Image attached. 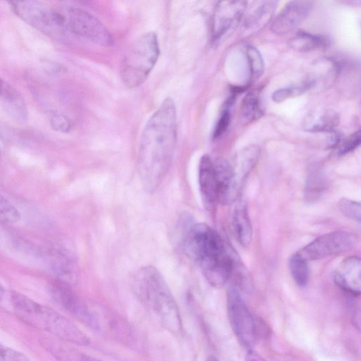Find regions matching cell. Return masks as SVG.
Returning <instances> with one entry per match:
<instances>
[{
	"mask_svg": "<svg viewBox=\"0 0 361 361\" xmlns=\"http://www.w3.org/2000/svg\"><path fill=\"white\" fill-rule=\"evenodd\" d=\"M176 139V106L173 99L166 98L147 121L140 139L138 171L148 192L154 191L167 173Z\"/></svg>",
	"mask_w": 361,
	"mask_h": 361,
	"instance_id": "obj_1",
	"label": "cell"
},
{
	"mask_svg": "<svg viewBox=\"0 0 361 361\" xmlns=\"http://www.w3.org/2000/svg\"><path fill=\"white\" fill-rule=\"evenodd\" d=\"M184 244L210 285L222 287L233 272L234 260L219 234L206 224H196L188 231Z\"/></svg>",
	"mask_w": 361,
	"mask_h": 361,
	"instance_id": "obj_2",
	"label": "cell"
},
{
	"mask_svg": "<svg viewBox=\"0 0 361 361\" xmlns=\"http://www.w3.org/2000/svg\"><path fill=\"white\" fill-rule=\"evenodd\" d=\"M133 288L138 298L150 307L171 333L182 331L178 305L160 272L152 266L140 268L133 277Z\"/></svg>",
	"mask_w": 361,
	"mask_h": 361,
	"instance_id": "obj_3",
	"label": "cell"
},
{
	"mask_svg": "<svg viewBox=\"0 0 361 361\" xmlns=\"http://www.w3.org/2000/svg\"><path fill=\"white\" fill-rule=\"evenodd\" d=\"M11 301L16 314L28 324L66 343L90 344L89 337L75 323L54 310L16 291L11 293Z\"/></svg>",
	"mask_w": 361,
	"mask_h": 361,
	"instance_id": "obj_4",
	"label": "cell"
},
{
	"mask_svg": "<svg viewBox=\"0 0 361 361\" xmlns=\"http://www.w3.org/2000/svg\"><path fill=\"white\" fill-rule=\"evenodd\" d=\"M73 35L102 46H111L113 37L107 28L89 12L72 6H49L48 35Z\"/></svg>",
	"mask_w": 361,
	"mask_h": 361,
	"instance_id": "obj_5",
	"label": "cell"
},
{
	"mask_svg": "<svg viewBox=\"0 0 361 361\" xmlns=\"http://www.w3.org/2000/svg\"><path fill=\"white\" fill-rule=\"evenodd\" d=\"M159 52L155 33L149 32L136 39L121 64V75L124 84L129 88L142 85L156 64Z\"/></svg>",
	"mask_w": 361,
	"mask_h": 361,
	"instance_id": "obj_6",
	"label": "cell"
},
{
	"mask_svg": "<svg viewBox=\"0 0 361 361\" xmlns=\"http://www.w3.org/2000/svg\"><path fill=\"white\" fill-rule=\"evenodd\" d=\"M226 302L228 321L234 334L243 348L252 350L259 338L267 333L265 325L249 311L236 287L228 288Z\"/></svg>",
	"mask_w": 361,
	"mask_h": 361,
	"instance_id": "obj_7",
	"label": "cell"
},
{
	"mask_svg": "<svg viewBox=\"0 0 361 361\" xmlns=\"http://www.w3.org/2000/svg\"><path fill=\"white\" fill-rule=\"evenodd\" d=\"M88 326L103 336L125 344L135 345V333L132 326L120 314L102 307L89 305Z\"/></svg>",
	"mask_w": 361,
	"mask_h": 361,
	"instance_id": "obj_8",
	"label": "cell"
},
{
	"mask_svg": "<svg viewBox=\"0 0 361 361\" xmlns=\"http://www.w3.org/2000/svg\"><path fill=\"white\" fill-rule=\"evenodd\" d=\"M357 238L346 231L324 234L298 250L296 254L305 261L317 260L353 249Z\"/></svg>",
	"mask_w": 361,
	"mask_h": 361,
	"instance_id": "obj_9",
	"label": "cell"
},
{
	"mask_svg": "<svg viewBox=\"0 0 361 361\" xmlns=\"http://www.w3.org/2000/svg\"><path fill=\"white\" fill-rule=\"evenodd\" d=\"M247 4L245 1H222L216 4L212 18V42L219 41L237 26Z\"/></svg>",
	"mask_w": 361,
	"mask_h": 361,
	"instance_id": "obj_10",
	"label": "cell"
},
{
	"mask_svg": "<svg viewBox=\"0 0 361 361\" xmlns=\"http://www.w3.org/2000/svg\"><path fill=\"white\" fill-rule=\"evenodd\" d=\"M54 300L76 319L88 326L89 305L82 301L70 286L62 279H56L50 285Z\"/></svg>",
	"mask_w": 361,
	"mask_h": 361,
	"instance_id": "obj_11",
	"label": "cell"
},
{
	"mask_svg": "<svg viewBox=\"0 0 361 361\" xmlns=\"http://www.w3.org/2000/svg\"><path fill=\"white\" fill-rule=\"evenodd\" d=\"M314 2L290 1L272 21L271 30L276 35H285L295 29L310 14Z\"/></svg>",
	"mask_w": 361,
	"mask_h": 361,
	"instance_id": "obj_12",
	"label": "cell"
},
{
	"mask_svg": "<svg viewBox=\"0 0 361 361\" xmlns=\"http://www.w3.org/2000/svg\"><path fill=\"white\" fill-rule=\"evenodd\" d=\"M198 180L204 206L209 212H214L218 202V188L214 162L207 155L200 161Z\"/></svg>",
	"mask_w": 361,
	"mask_h": 361,
	"instance_id": "obj_13",
	"label": "cell"
},
{
	"mask_svg": "<svg viewBox=\"0 0 361 361\" xmlns=\"http://www.w3.org/2000/svg\"><path fill=\"white\" fill-rule=\"evenodd\" d=\"M334 280L343 290L355 296L359 295L361 288L360 259L351 256L343 259L334 273Z\"/></svg>",
	"mask_w": 361,
	"mask_h": 361,
	"instance_id": "obj_14",
	"label": "cell"
},
{
	"mask_svg": "<svg viewBox=\"0 0 361 361\" xmlns=\"http://www.w3.org/2000/svg\"><path fill=\"white\" fill-rule=\"evenodd\" d=\"M260 155V148L252 145L240 149L231 164L235 188L239 193L250 173L257 164Z\"/></svg>",
	"mask_w": 361,
	"mask_h": 361,
	"instance_id": "obj_15",
	"label": "cell"
},
{
	"mask_svg": "<svg viewBox=\"0 0 361 361\" xmlns=\"http://www.w3.org/2000/svg\"><path fill=\"white\" fill-rule=\"evenodd\" d=\"M276 1H258L252 2L243 23L246 33H255L266 26L272 18L277 6Z\"/></svg>",
	"mask_w": 361,
	"mask_h": 361,
	"instance_id": "obj_16",
	"label": "cell"
},
{
	"mask_svg": "<svg viewBox=\"0 0 361 361\" xmlns=\"http://www.w3.org/2000/svg\"><path fill=\"white\" fill-rule=\"evenodd\" d=\"M0 103L14 118L24 121L28 111L20 93L10 83L0 77Z\"/></svg>",
	"mask_w": 361,
	"mask_h": 361,
	"instance_id": "obj_17",
	"label": "cell"
},
{
	"mask_svg": "<svg viewBox=\"0 0 361 361\" xmlns=\"http://www.w3.org/2000/svg\"><path fill=\"white\" fill-rule=\"evenodd\" d=\"M231 223L233 233L239 244L247 247L252 239V228L246 204L240 201L233 209Z\"/></svg>",
	"mask_w": 361,
	"mask_h": 361,
	"instance_id": "obj_18",
	"label": "cell"
},
{
	"mask_svg": "<svg viewBox=\"0 0 361 361\" xmlns=\"http://www.w3.org/2000/svg\"><path fill=\"white\" fill-rule=\"evenodd\" d=\"M340 118L334 110L322 109L311 112L305 119L304 129L311 133H331L338 126Z\"/></svg>",
	"mask_w": 361,
	"mask_h": 361,
	"instance_id": "obj_19",
	"label": "cell"
},
{
	"mask_svg": "<svg viewBox=\"0 0 361 361\" xmlns=\"http://www.w3.org/2000/svg\"><path fill=\"white\" fill-rule=\"evenodd\" d=\"M41 343L59 361H102L57 340L44 338Z\"/></svg>",
	"mask_w": 361,
	"mask_h": 361,
	"instance_id": "obj_20",
	"label": "cell"
},
{
	"mask_svg": "<svg viewBox=\"0 0 361 361\" xmlns=\"http://www.w3.org/2000/svg\"><path fill=\"white\" fill-rule=\"evenodd\" d=\"M329 44V39L326 36L303 30L296 32L289 41L290 47L298 51H310L324 48Z\"/></svg>",
	"mask_w": 361,
	"mask_h": 361,
	"instance_id": "obj_21",
	"label": "cell"
},
{
	"mask_svg": "<svg viewBox=\"0 0 361 361\" xmlns=\"http://www.w3.org/2000/svg\"><path fill=\"white\" fill-rule=\"evenodd\" d=\"M262 109L258 94L255 91L247 92L242 100L240 118L243 124H249L261 117Z\"/></svg>",
	"mask_w": 361,
	"mask_h": 361,
	"instance_id": "obj_22",
	"label": "cell"
},
{
	"mask_svg": "<svg viewBox=\"0 0 361 361\" xmlns=\"http://www.w3.org/2000/svg\"><path fill=\"white\" fill-rule=\"evenodd\" d=\"M314 87L313 82L307 78L298 85H293L279 89L272 94V99L277 103L297 97L312 89Z\"/></svg>",
	"mask_w": 361,
	"mask_h": 361,
	"instance_id": "obj_23",
	"label": "cell"
},
{
	"mask_svg": "<svg viewBox=\"0 0 361 361\" xmlns=\"http://www.w3.org/2000/svg\"><path fill=\"white\" fill-rule=\"evenodd\" d=\"M245 55L249 68L248 84L257 80L263 73L264 62L259 50L253 46H248L245 49Z\"/></svg>",
	"mask_w": 361,
	"mask_h": 361,
	"instance_id": "obj_24",
	"label": "cell"
},
{
	"mask_svg": "<svg viewBox=\"0 0 361 361\" xmlns=\"http://www.w3.org/2000/svg\"><path fill=\"white\" fill-rule=\"evenodd\" d=\"M289 269L295 282L299 286H305L309 279V269L307 261L295 253L290 258Z\"/></svg>",
	"mask_w": 361,
	"mask_h": 361,
	"instance_id": "obj_25",
	"label": "cell"
},
{
	"mask_svg": "<svg viewBox=\"0 0 361 361\" xmlns=\"http://www.w3.org/2000/svg\"><path fill=\"white\" fill-rule=\"evenodd\" d=\"M326 181L324 175L318 171L311 173L307 180L305 195L307 200H316L325 189Z\"/></svg>",
	"mask_w": 361,
	"mask_h": 361,
	"instance_id": "obj_26",
	"label": "cell"
},
{
	"mask_svg": "<svg viewBox=\"0 0 361 361\" xmlns=\"http://www.w3.org/2000/svg\"><path fill=\"white\" fill-rule=\"evenodd\" d=\"M20 219L18 209L8 200L0 194V224H12Z\"/></svg>",
	"mask_w": 361,
	"mask_h": 361,
	"instance_id": "obj_27",
	"label": "cell"
},
{
	"mask_svg": "<svg viewBox=\"0 0 361 361\" xmlns=\"http://www.w3.org/2000/svg\"><path fill=\"white\" fill-rule=\"evenodd\" d=\"M235 100V95L233 94L225 102L221 116L216 124L213 133V139H217L223 135L227 130L231 122L230 107Z\"/></svg>",
	"mask_w": 361,
	"mask_h": 361,
	"instance_id": "obj_28",
	"label": "cell"
},
{
	"mask_svg": "<svg viewBox=\"0 0 361 361\" xmlns=\"http://www.w3.org/2000/svg\"><path fill=\"white\" fill-rule=\"evenodd\" d=\"M338 208L344 216L358 222L360 221L361 209L359 202L343 198L338 202Z\"/></svg>",
	"mask_w": 361,
	"mask_h": 361,
	"instance_id": "obj_29",
	"label": "cell"
},
{
	"mask_svg": "<svg viewBox=\"0 0 361 361\" xmlns=\"http://www.w3.org/2000/svg\"><path fill=\"white\" fill-rule=\"evenodd\" d=\"M361 134L360 130L358 129L350 136L341 141L338 144V154L345 155L355 149L360 144Z\"/></svg>",
	"mask_w": 361,
	"mask_h": 361,
	"instance_id": "obj_30",
	"label": "cell"
},
{
	"mask_svg": "<svg viewBox=\"0 0 361 361\" xmlns=\"http://www.w3.org/2000/svg\"><path fill=\"white\" fill-rule=\"evenodd\" d=\"M0 361H30L24 353L0 343Z\"/></svg>",
	"mask_w": 361,
	"mask_h": 361,
	"instance_id": "obj_31",
	"label": "cell"
},
{
	"mask_svg": "<svg viewBox=\"0 0 361 361\" xmlns=\"http://www.w3.org/2000/svg\"><path fill=\"white\" fill-rule=\"evenodd\" d=\"M51 127L56 131L61 133L68 132L72 127L71 120L64 114L55 113L50 118Z\"/></svg>",
	"mask_w": 361,
	"mask_h": 361,
	"instance_id": "obj_32",
	"label": "cell"
},
{
	"mask_svg": "<svg viewBox=\"0 0 361 361\" xmlns=\"http://www.w3.org/2000/svg\"><path fill=\"white\" fill-rule=\"evenodd\" d=\"M4 295V288L0 283V300L2 299Z\"/></svg>",
	"mask_w": 361,
	"mask_h": 361,
	"instance_id": "obj_33",
	"label": "cell"
},
{
	"mask_svg": "<svg viewBox=\"0 0 361 361\" xmlns=\"http://www.w3.org/2000/svg\"><path fill=\"white\" fill-rule=\"evenodd\" d=\"M206 361H219L214 356H209L207 357Z\"/></svg>",
	"mask_w": 361,
	"mask_h": 361,
	"instance_id": "obj_34",
	"label": "cell"
}]
</instances>
